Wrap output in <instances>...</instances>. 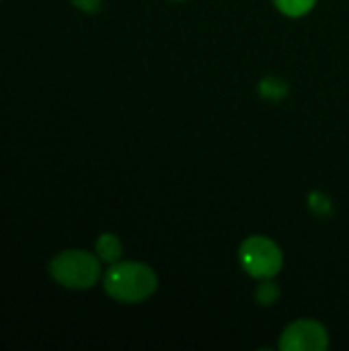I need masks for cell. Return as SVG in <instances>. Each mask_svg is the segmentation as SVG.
<instances>
[{
	"label": "cell",
	"instance_id": "1",
	"mask_svg": "<svg viewBox=\"0 0 349 351\" xmlns=\"http://www.w3.org/2000/svg\"><path fill=\"white\" fill-rule=\"evenodd\" d=\"M158 280L156 274L136 261H123V263H111V267L103 276V288L105 292L117 300V302H142L150 298L156 292Z\"/></svg>",
	"mask_w": 349,
	"mask_h": 351
},
{
	"label": "cell",
	"instance_id": "2",
	"mask_svg": "<svg viewBox=\"0 0 349 351\" xmlns=\"http://www.w3.org/2000/svg\"><path fill=\"white\" fill-rule=\"evenodd\" d=\"M51 278L70 290H86L101 278V259L86 251H64L49 263Z\"/></svg>",
	"mask_w": 349,
	"mask_h": 351
},
{
	"label": "cell",
	"instance_id": "3",
	"mask_svg": "<svg viewBox=\"0 0 349 351\" xmlns=\"http://www.w3.org/2000/svg\"><path fill=\"white\" fill-rule=\"evenodd\" d=\"M241 267L257 280H272L282 271V249L267 237H249L239 249Z\"/></svg>",
	"mask_w": 349,
	"mask_h": 351
},
{
	"label": "cell",
	"instance_id": "4",
	"mask_svg": "<svg viewBox=\"0 0 349 351\" xmlns=\"http://www.w3.org/2000/svg\"><path fill=\"white\" fill-rule=\"evenodd\" d=\"M329 346L325 327L317 321L302 319L286 327L280 337V350L284 351H323Z\"/></svg>",
	"mask_w": 349,
	"mask_h": 351
},
{
	"label": "cell",
	"instance_id": "5",
	"mask_svg": "<svg viewBox=\"0 0 349 351\" xmlns=\"http://www.w3.org/2000/svg\"><path fill=\"white\" fill-rule=\"evenodd\" d=\"M97 257L105 263H117L121 257V243L113 234H101L97 241Z\"/></svg>",
	"mask_w": 349,
	"mask_h": 351
},
{
	"label": "cell",
	"instance_id": "6",
	"mask_svg": "<svg viewBox=\"0 0 349 351\" xmlns=\"http://www.w3.org/2000/svg\"><path fill=\"white\" fill-rule=\"evenodd\" d=\"M274 4L286 16H304L306 12L313 10L317 0H274Z\"/></svg>",
	"mask_w": 349,
	"mask_h": 351
},
{
	"label": "cell",
	"instance_id": "7",
	"mask_svg": "<svg viewBox=\"0 0 349 351\" xmlns=\"http://www.w3.org/2000/svg\"><path fill=\"white\" fill-rule=\"evenodd\" d=\"M278 296H280V290H278V286L274 284V282H263L259 288H257V292H255V298H257V302L259 304H274L276 300H278Z\"/></svg>",
	"mask_w": 349,
	"mask_h": 351
},
{
	"label": "cell",
	"instance_id": "8",
	"mask_svg": "<svg viewBox=\"0 0 349 351\" xmlns=\"http://www.w3.org/2000/svg\"><path fill=\"white\" fill-rule=\"evenodd\" d=\"M261 93H263L265 97H282V95L286 93V88H284L282 82H278V86H272V80L267 78V80L261 84Z\"/></svg>",
	"mask_w": 349,
	"mask_h": 351
},
{
	"label": "cell",
	"instance_id": "9",
	"mask_svg": "<svg viewBox=\"0 0 349 351\" xmlns=\"http://www.w3.org/2000/svg\"><path fill=\"white\" fill-rule=\"evenodd\" d=\"M72 4L84 12H97L101 6V0H72Z\"/></svg>",
	"mask_w": 349,
	"mask_h": 351
}]
</instances>
